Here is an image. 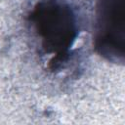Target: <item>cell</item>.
I'll use <instances>...</instances> for the list:
<instances>
[{"instance_id":"cell-1","label":"cell","mask_w":125,"mask_h":125,"mask_svg":"<svg viewBox=\"0 0 125 125\" xmlns=\"http://www.w3.org/2000/svg\"><path fill=\"white\" fill-rule=\"evenodd\" d=\"M31 20L45 51L55 55L56 61H62L76 35L71 10L56 0H48L35 8Z\"/></svg>"},{"instance_id":"cell-2","label":"cell","mask_w":125,"mask_h":125,"mask_svg":"<svg viewBox=\"0 0 125 125\" xmlns=\"http://www.w3.org/2000/svg\"><path fill=\"white\" fill-rule=\"evenodd\" d=\"M124 27L125 0H97L95 45L108 60H123Z\"/></svg>"}]
</instances>
